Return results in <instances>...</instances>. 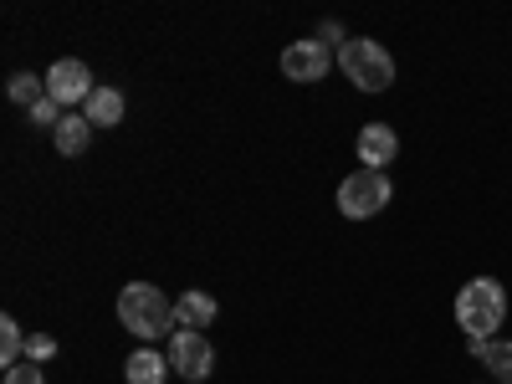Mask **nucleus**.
<instances>
[{"label": "nucleus", "mask_w": 512, "mask_h": 384, "mask_svg": "<svg viewBox=\"0 0 512 384\" xmlns=\"http://www.w3.org/2000/svg\"><path fill=\"white\" fill-rule=\"evenodd\" d=\"M472 354H477L502 384H512V338H472Z\"/></svg>", "instance_id": "9b49d317"}, {"label": "nucleus", "mask_w": 512, "mask_h": 384, "mask_svg": "<svg viewBox=\"0 0 512 384\" xmlns=\"http://www.w3.org/2000/svg\"><path fill=\"white\" fill-rule=\"evenodd\" d=\"M52 354H57V338H52V333H31V338H26V359L47 364Z\"/></svg>", "instance_id": "f3484780"}, {"label": "nucleus", "mask_w": 512, "mask_h": 384, "mask_svg": "<svg viewBox=\"0 0 512 384\" xmlns=\"http://www.w3.org/2000/svg\"><path fill=\"white\" fill-rule=\"evenodd\" d=\"M6 384H47V374H41L36 359H21L16 369H6Z\"/></svg>", "instance_id": "a211bd4d"}, {"label": "nucleus", "mask_w": 512, "mask_h": 384, "mask_svg": "<svg viewBox=\"0 0 512 384\" xmlns=\"http://www.w3.org/2000/svg\"><path fill=\"white\" fill-rule=\"evenodd\" d=\"M21 359H26V333H21V323L6 313V318H0V364L16 369Z\"/></svg>", "instance_id": "2eb2a0df"}, {"label": "nucleus", "mask_w": 512, "mask_h": 384, "mask_svg": "<svg viewBox=\"0 0 512 384\" xmlns=\"http://www.w3.org/2000/svg\"><path fill=\"white\" fill-rule=\"evenodd\" d=\"M98 93V82H93V72H88V62H77V57H62L52 72H47V98L52 103H62L67 113L82 103L88 108V98Z\"/></svg>", "instance_id": "423d86ee"}, {"label": "nucleus", "mask_w": 512, "mask_h": 384, "mask_svg": "<svg viewBox=\"0 0 512 384\" xmlns=\"http://www.w3.org/2000/svg\"><path fill=\"white\" fill-rule=\"evenodd\" d=\"M52 139H57V149H62L67 159H77L82 149L93 144V123L82 118V113H67V118L57 123V134H52Z\"/></svg>", "instance_id": "ddd939ff"}, {"label": "nucleus", "mask_w": 512, "mask_h": 384, "mask_svg": "<svg viewBox=\"0 0 512 384\" xmlns=\"http://www.w3.org/2000/svg\"><path fill=\"white\" fill-rule=\"evenodd\" d=\"M384 205H390V175H384V169H354V175L338 185V210H344L349 221H369Z\"/></svg>", "instance_id": "20e7f679"}, {"label": "nucleus", "mask_w": 512, "mask_h": 384, "mask_svg": "<svg viewBox=\"0 0 512 384\" xmlns=\"http://www.w3.org/2000/svg\"><path fill=\"white\" fill-rule=\"evenodd\" d=\"M169 369L185 374V379H210L216 374V349H210L205 333H190V328H175L169 333Z\"/></svg>", "instance_id": "39448f33"}, {"label": "nucleus", "mask_w": 512, "mask_h": 384, "mask_svg": "<svg viewBox=\"0 0 512 384\" xmlns=\"http://www.w3.org/2000/svg\"><path fill=\"white\" fill-rule=\"evenodd\" d=\"M338 67H344V77L359 93H384L395 82V57L369 36H349L344 47H338Z\"/></svg>", "instance_id": "7ed1b4c3"}, {"label": "nucleus", "mask_w": 512, "mask_h": 384, "mask_svg": "<svg viewBox=\"0 0 512 384\" xmlns=\"http://www.w3.org/2000/svg\"><path fill=\"white\" fill-rule=\"evenodd\" d=\"M123 374H128V384H164V374H169V354H159V349H139V354H128Z\"/></svg>", "instance_id": "9d476101"}, {"label": "nucleus", "mask_w": 512, "mask_h": 384, "mask_svg": "<svg viewBox=\"0 0 512 384\" xmlns=\"http://www.w3.org/2000/svg\"><path fill=\"white\" fill-rule=\"evenodd\" d=\"M507 318V292L497 277H472L456 292V323L466 328V338H492Z\"/></svg>", "instance_id": "f03ea898"}, {"label": "nucleus", "mask_w": 512, "mask_h": 384, "mask_svg": "<svg viewBox=\"0 0 512 384\" xmlns=\"http://www.w3.org/2000/svg\"><path fill=\"white\" fill-rule=\"evenodd\" d=\"M216 323V297L210 292H200V287H190L180 303H175V328H190V333H200V328H210Z\"/></svg>", "instance_id": "1a4fd4ad"}, {"label": "nucleus", "mask_w": 512, "mask_h": 384, "mask_svg": "<svg viewBox=\"0 0 512 384\" xmlns=\"http://www.w3.org/2000/svg\"><path fill=\"white\" fill-rule=\"evenodd\" d=\"M82 118H88L93 128H118L123 123V93L118 88H98L88 98V108H82Z\"/></svg>", "instance_id": "f8f14e48"}, {"label": "nucleus", "mask_w": 512, "mask_h": 384, "mask_svg": "<svg viewBox=\"0 0 512 384\" xmlns=\"http://www.w3.org/2000/svg\"><path fill=\"white\" fill-rule=\"evenodd\" d=\"M6 98H11V103H21V108L31 113L41 98H47V77H36V72H16V77L6 82Z\"/></svg>", "instance_id": "4468645a"}, {"label": "nucleus", "mask_w": 512, "mask_h": 384, "mask_svg": "<svg viewBox=\"0 0 512 384\" xmlns=\"http://www.w3.org/2000/svg\"><path fill=\"white\" fill-rule=\"evenodd\" d=\"M359 164L364 169H384V164H395V154H400V134L390 123H364L359 128Z\"/></svg>", "instance_id": "6e6552de"}, {"label": "nucleus", "mask_w": 512, "mask_h": 384, "mask_svg": "<svg viewBox=\"0 0 512 384\" xmlns=\"http://www.w3.org/2000/svg\"><path fill=\"white\" fill-rule=\"evenodd\" d=\"M67 118V108L62 103H52V98H41L36 108H31V128H52V134H57V123Z\"/></svg>", "instance_id": "dca6fc26"}, {"label": "nucleus", "mask_w": 512, "mask_h": 384, "mask_svg": "<svg viewBox=\"0 0 512 384\" xmlns=\"http://www.w3.org/2000/svg\"><path fill=\"white\" fill-rule=\"evenodd\" d=\"M318 36H323V47H328V41H338V47H344V41H349V36H344V26H338V21H323V31H318Z\"/></svg>", "instance_id": "6ab92c4d"}, {"label": "nucleus", "mask_w": 512, "mask_h": 384, "mask_svg": "<svg viewBox=\"0 0 512 384\" xmlns=\"http://www.w3.org/2000/svg\"><path fill=\"white\" fill-rule=\"evenodd\" d=\"M333 67L328 47L313 36V41H292V47L282 52V77L287 82H323V72Z\"/></svg>", "instance_id": "0eeeda50"}, {"label": "nucleus", "mask_w": 512, "mask_h": 384, "mask_svg": "<svg viewBox=\"0 0 512 384\" xmlns=\"http://www.w3.org/2000/svg\"><path fill=\"white\" fill-rule=\"evenodd\" d=\"M118 323L139 338H164V333H175V303L154 282H128L118 292Z\"/></svg>", "instance_id": "f257e3e1"}]
</instances>
